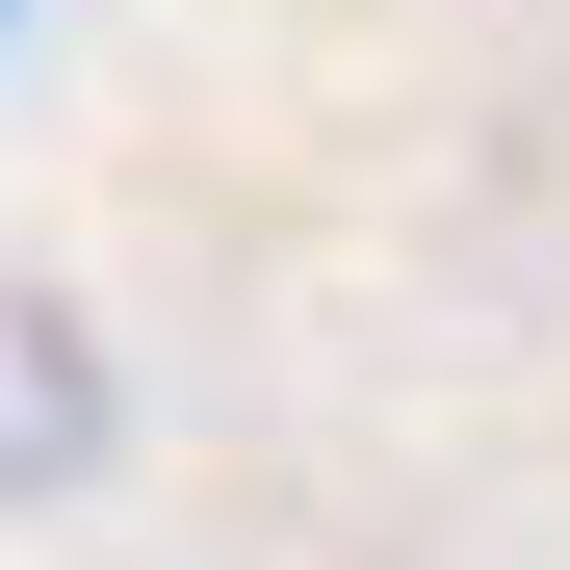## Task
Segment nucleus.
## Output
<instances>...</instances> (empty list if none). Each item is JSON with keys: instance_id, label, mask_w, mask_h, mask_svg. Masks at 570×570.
<instances>
[{"instance_id": "nucleus-1", "label": "nucleus", "mask_w": 570, "mask_h": 570, "mask_svg": "<svg viewBox=\"0 0 570 570\" xmlns=\"http://www.w3.org/2000/svg\"><path fill=\"white\" fill-rule=\"evenodd\" d=\"M78 466H105V337H78L52 285H0V519L78 493Z\"/></svg>"}]
</instances>
